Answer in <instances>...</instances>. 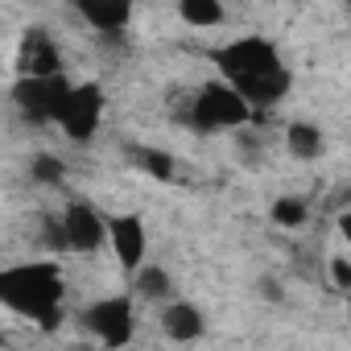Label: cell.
Listing matches in <instances>:
<instances>
[{
    "label": "cell",
    "instance_id": "obj_20",
    "mask_svg": "<svg viewBox=\"0 0 351 351\" xmlns=\"http://www.w3.org/2000/svg\"><path fill=\"white\" fill-rule=\"evenodd\" d=\"M339 232H343V240L351 244V211H343V215H339Z\"/></svg>",
    "mask_w": 351,
    "mask_h": 351
},
{
    "label": "cell",
    "instance_id": "obj_5",
    "mask_svg": "<svg viewBox=\"0 0 351 351\" xmlns=\"http://www.w3.org/2000/svg\"><path fill=\"white\" fill-rule=\"evenodd\" d=\"M83 322L91 335H99L104 347H124L132 339V302L128 298H104V302L87 306Z\"/></svg>",
    "mask_w": 351,
    "mask_h": 351
},
{
    "label": "cell",
    "instance_id": "obj_11",
    "mask_svg": "<svg viewBox=\"0 0 351 351\" xmlns=\"http://www.w3.org/2000/svg\"><path fill=\"white\" fill-rule=\"evenodd\" d=\"M161 330L173 339V343H191L203 335V314L191 306V302H169L165 314H161Z\"/></svg>",
    "mask_w": 351,
    "mask_h": 351
},
{
    "label": "cell",
    "instance_id": "obj_21",
    "mask_svg": "<svg viewBox=\"0 0 351 351\" xmlns=\"http://www.w3.org/2000/svg\"><path fill=\"white\" fill-rule=\"evenodd\" d=\"M347 5H351V0H347Z\"/></svg>",
    "mask_w": 351,
    "mask_h": 351
},
{
    "label": "cell",
    "instance_id": "obj_16",
    "mask_svg": "<svg viewBox=\"0 0 351 351\" xmlns=\"http://www.w3.org/2000/svg\"><path fill=\"white\" fill-rule=\"evenodd\" d=\"M141 165L153 173V178H161V182H169V178H173V161H169L165 153H153V149H145V153H141Z\"/></svg>",
    "mask_w": 351,
    "mask_h": 351
},
{
    "label": "cell",
    "instance_id": "obj_6",
    "mask_svg": "<svg viewBox=\"0 0 351 351\" xmlns=\"http://www.w3.org/2000/svg\"><path fill=\"white\" fill-rule=\"evenodd\" d=\"M99 112H104L99 87H95V83H79V87L71 91V99L62 104V112H58L54 124H62V132H66L71 141H87V136L99 128Z\"/></svg>",
    "mask_w": 351,
    "mask_h": 351
},
{
    "label": "cell",
    "instance_id": "obj_3",
    "mask_svg": "<svg viewBox=\"0 0 351 351\" xmlns=\"http://www.w3.org/2000/svg\"><path fill=\"white\" fill-rule=\"evenodd\" d=\"M252 116V104L223 79V83H207L191 108V124L203 128V132H215V128H240L244 120Z\"/></svg>",
    "mask_w": 351,
    "mask_h": 351
},
{
    "label": "cell",
    "instance_id": "obj_2",
    "mask_svg": "<svg viewBox=\"0 0 351 351\" xmlns=\"http://www.w3.org/2000/svg\"><path fill=\"white\" fill-rule=\"evenodd\" d=\"M0 302L17 314L38 318L46 330L58 326V302H62V277L58 265H17L0 273Z\"/></svg>",
    "mask_w": 351,
    "mask_h": 351
},
{
    "label": "cell",
    "instance_id": "obj_14",
    "mask_svg": "<svg viewBox=\"0 0 351 351\" xmlns=\"http://www.w3.org/2000/svg\"><path fill=\"white\" fill-rule=\"evenodd\" d=\"M169 289H173V281H169V273H165V269L149 265V269H141V273H136V293H141V298H149V302H165V298H169Z\"/></svg>",
    "mask_w": 351,
    "mask_h": 351
},
{
    "label": "cell",
    "instance_id": "obj_22",
    "mask_svg": "<svg viewBox=\"0 0 351 351\" xmlns=\"http://www.w3.org/2000/svg\"><path fill=\"white\" fill-rule=\"evenodd\" d=\"M347 302H351V298H347Z\"/></svg>",
    "mask_w": 351,
    "mask_h": 351
},
{
    "label": "cell",
    "instance_id": "obj_8",
    "mask_svg": "<svg viewBox=\"0 0 351 351\" xmlns=\"http://www.w3.org/2000/svg\"><path fill=\"white\" fill-rule=\"evenodd\" d=\"M108 240H112L116 261H120L124 269H136V265H141V256H145V228H141L136 215H116V219L108 223Z\"/></svg>",
    "mask_w": 351,
    "mask_h": 351
},
{
    "label": "cell",
    "instance_id": "obj_7",
    "mask_svg": "<svg viewBox=\"0 0 351 351\" xmlns=\"http://www.w3.org/2000/svg\"><path fill=\"white\" fill-rule=\"evenodd\" d=\"M62 223H66V240L75 252H95L104 240H108V223L87 207V203H71L62 211Z\"/></svg>",
    "mask_w": 351,
    "mask_h": 351
},
{
    "label": "cell",
    "instance_id": "obj_12",
    "mask_svg": "<svg viewBox=\"0 0 351 351\" xmlns=\"http://www.w3.org/2000/svg\"><path fill=\"white\" fill-rule=\"evenodd\" d=\"M285 141H289V153H293V157H302V161H314V157H322V132H318L314 124H306V120L289 124Z\"/></svg>",
    "mask_w": 351,
    "mask_h": 351
},
{
    "label": "cell",
    "instance_id": "obj_10",
    "mask_svg": "<svg viewBox=\"0 0 351 351\" xmlns=\"http://www.w3.org/2000/svg\"><path fill=\"white\" fill-rule=\"evenodd\" d=\"M21 75H58V50L42 29H29L21 38V58H17Z\"/></svg>",
    "mask_w": 351,
    "mask_h": 351
},
{
    "label": "cell",
    "instance_id": "obj_1",
    "mask_svg": "<svg viewBox=\"0 0 351 351\" xmlns=\"http://www.w3.org/2000/svg\"><path fill=\"white\" fill-rule=\"evenodd\" d=\"M219 75L252 104V108H273L289 91V71L277 54L273 42L265 38H240L215 54Z\"/></svg>",
    "mask_w": 351,
    "mask_h": 351
},
{
    "label": "cell",
    "instance_id": "obj_15",
    "mask_svg": "<svg viewBox=\"0 0 351 351\" xmlns=\"http://www.w3.org/2000/svg\"><path fill=\"white\" fill-rule=\"evenodd\" d=\"M273 223L277 228H302L306 223V203L302 199H277L273 203Z\"/></svg>",
    "mask_w": 351,
    "mask_h": 351
},
{
    "label": "cell",
    "instance_id": "obj_9",
    "mask_svg": "<svg viewBox=\"0 0 351 351\" xmlns=\"http://www.w3.org/2000/svg\"><path fill=\"white\" fill-rule=\"evenodd\" d=\"M79 17L99 34H120L132 17V0H75Z\"/></svg>",
    "mask_w": 351,
    "mask_h": 351
},
{
    "label": "cell",
    "instance_id": "obj_18",
    "mask_svg": "<svg viewBox=\"0 0 351 351\" xmlns=\"http://www.w3.org/2000/svg\"><path fill=\"white\" fill-rule=\"evenodd\" d=\"M330 273H335V285L351 293V265L347 261H330Z\"/></svg>",
    "mask_w": 351,
    "mask_h": 351
},
{
    "label": "cell",
    "instance_id": "obj_17",
    "mask_svg": "<svg viewBox=\"0 0 351 351\" xmlns=\"http://www.w3.org/2000/svg\"><path fill=\"white\" fill-rule=\"evenodd\" d=\"M34 178L54 186V182H62V178H66V169H62L54 157H34Z\"/></svg>",
    "mask_w": 351,
    "mask_h": 351
},
{
    "label": "cell",
    "instance_id": "obj_4",
    "mask_svg": "<svg viewBox=\"0 0 351 351\" xmlns=\"http://www.w3.org/2000/svg\"><path fill=\"white\" fill-rule=\"evenodd\" d=\"M71 91H75V87H71L62 75H21L17 87H13V99H17V108L25 112V120L50 124V120H58V112H62V104L71 99Z\"/></svg>",
    "mask_w": 351,
    "mask_h": 351
},
{
    "label": "cell",
    "instance_id": "obj_13",
    "mask_svg": "<svg viewBox=\"0 0 351 351\" xmlns=\"http://www.w3.org/2000/svg\"><path fill=\"white\" fill-rule=\"evenodd\" d=\"M178 13L186 25H199V29H211L223 21V9H219V0H178Z\"/></svg>",
    "mask_w": 351,
    "mask_h": 351
},
{
    "label": "cell",
    "instance_id": "obj_19",
    "mask_svg": "<svg viewBox=\"0 0 351 351\" xmlns=\"http://www.w3.org/2000/svg\"><path fill=\"white\" fill-rule=\"evenodd\" d=\"M261 293H265V298H273V302H277V298H281V285H277V281H273V277H269V281H261Z\"/></svg>",
    "mask_w": 351,
    "mask_h": 351
}]
</instances>
